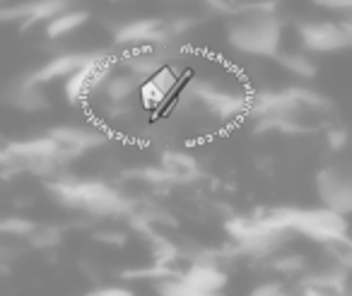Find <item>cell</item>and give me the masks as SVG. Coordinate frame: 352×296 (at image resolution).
Segmentation results:
<instances>
[{
  "label": "cell",
  "instance_id": "obj_1",
  "mask_svg": "<svg viewBox=\"0 0 352 296\" xmlns=\"http://www.w3.org/2000/svg\"><path fill=\"white\" fill-rule=\"evenodd\" d=\"M227 39L239 54L254 58H275L280 54L283 25L270 5H244L232 12Z\"/></svg>",
  "mask_w": 352,
  "mask_h": 296
},
{
  "label": "cell",
  "instance_id": "obj_2",
  "mask_svg": "<svg viewBox=\"0 0 352 296\" xmlns=\"http://www.w3.org/2000/svg\"><path fill=\"white\" fill-rule=\"evenodd\" d=\"M347 214H340L331 207L311 209H287V231H297L318 243H331L347 236Z\"/></svg>",
  "mask_w": 352,
  "mask_h": 296
},
{
  "label": "cell",
  "instance_id": "obj_3",
  "mask_svg": "<svg viewBox=\"0 0 352 296\" xmlns=\"http://www.w3.org/2000/svg\"><path fill=\"white\" fill-rule=\"evenodd\" d=\"M297 34L307 54H338L350 49L352 44V30L347 20H304L297 25Z\"/></svg>",
  "mask_w": 352,
  "mask_h": 296
},
{
  "label": "cell",
  "instance_id": "obj_4",
  "mask_svg": "<svg viewBox=\"0 0 352 296\" xmlns=\"http://www.w3.org/2000/svg\"><path fill=\"white\" fill-rule=\"evenodd\" d=\"M184 296H215L227 286V272L210 258H198L182 275Z\"/></svg>",
  "mask_w": 352,
  "mask_h": 296
},
{
  "label": "cell",
  "instance_id": "obj_5",
  "mask_svg": "<svg viewBox=\"0 0 352 296\" xmlns=\"http://www.w3.org/2000/svg\"><path fill=\"white\" fill-rule=\"evenodd\" d=\"M318 198L326 207L340 214L352 212V181L350 174L340 166H326L316 174Z\"/></svg>",
  "mask_w": 352,
  "mask_h": 296
},
{
  "label": "cell",
  "instance_id": "obj_6",
  "mask_svg": "<svg viewBox=\"0 0 352 296\" xmlns=\"http://www.w3.org/2000/svg\"><path fill=\"white\" fill-rule=\"evenodd\" d=\"M176 32L166 22L147 17V20H128L116 30L113 39L118 46H145V44H164L174 39Z\"/></svg>",
  "mask_w": 352,
  "mask_h": 296
},
{
  "label": "cell",
  "instance_id": "obj_7",
  "mask_svg": "<svg viewBox=\"0 0 352 296\" xmlns=\"http://www.w3.org/2000/svg\"><path fill=\"white\" fill-rule=\"evenodd\" d=\"M3 104L17 109L25 113H39L49 109V97H46L44 84L25 78L15 80L8 89H3Z\"/></svg>",
  "mask_w": 352,
  "mask_h": 296
},
{
  "label": "cell",
  "instance_id": "obj_8",
  "mask_svg": "<svg viewBox=\"0 0 352 296\" xmlns=\"http://www.w3.org/2000/svg\"><path fill=\"white\" fill-rule=\"evenodd\" d=\"M49 135L56 140V145L60 147L63 159L68 157H78L82 152L92 150V147L102 145L104 135L92 128H80V126H56L49 130Z\"/></svg>",
  "mask_w": 352,
  "mask_h": 296
},
{
  "label": "cell",
  "instance_id": "obj_9",
  "mask_svg": "<svg viewBox=\"0 0 352 296\" xmlns=\"http://www.w3.org/2000/svg\"><path fill=\"white\" fill-rule=\"evenodd\" d=\"M104 51H82V54H58L56 58H51L49 63H44L41 68L32 70L27 78L34 80V82L44 84L51 82V80H58V78H68L70 73H75L78 68L87 65L89 60L99 58Z\"/></svg>",
  "mask_w": 352,
  "mask_h": 296
},
{
  "label": "cell",
  "instance_id": "obj_10",
  "mask_svg": "<svg viewBox=\"0 0 352 296\" xmlns=\"http://www.w3.org/2000/svg\"><path fill=\"white\" fill-rule=\"evenodd\" d=\"M140 82L142 80L138 78L135 73H131V70H126V73H113L111 70V73L107 75V80H104L102 92H104V97H109V102L123 104L138 92Z\"/></svg>",
  "mask_w": 352,
  "mask_h": 296
},
{
  "label": "cell",
  "instance_id": "obj_11",
  "mask_svg": "<svg viewBox=\"0 0 352 296\" xmlns=\"http://www.w3.org/2000/svg\"><path fill=\"white\" fill-rule=\"evenodd\" d=\"M89 12L87 10H75V8H65L63 12H58L56 17H51L46 22L44 32L49 39H63V36H70L73 32H78L82 25H87Z\"/></svg>",
  "mask_w": 352,
  "mask_h": 296
},
{
  "label": "cell",
  "instance_id": "obj_12",
  "mask_svg": "<svg viewBox=\"0 0 352 296\" xmlns=\"http://www.w3.org/2000/svg\"><path fill=\"white\" fill-rule=\"evenodd\" d=\"M160 169L164 171L166 179L188 181L198 176V161L191 155H186V152H164Z\"/></svg>",
  "mask_w": 352,
  "mask_h": 296
},
{
  "label": "cell",
  "instance_id": "obj_13",
  "mask_svg": "<svg viewBox=\"0 0 352 296\" xmlns=\"http://www.w3.org/2000/svg\"><path fill=\"white\" fill-rule=\"evenodd\" d=\"M70 3L73 0H34V8H32V17L27 22V27L39 25V22H49L51 17H56L65 8H70Z\"/></svg>",
  "mask_w": 352,
  "mask_h": 296
},
{
  "label": "cell",
  "instance_id": "obj_14",
  "mask_svg": "<svg viewBox=\"0 0 352 296\" xmlns=\"http://www.w3.org/2000/svg\"><path fill=\"white\" fill-rule=\"evenodd\" d=\"M275 58H278L280 63L289 70V73L297 75V78H314V73H316L314 60L307 58V56H302V54H278Z\"/></svg>",
  "mask_w": 352,
  "mask_h": 296
},
{
  "label": "cell",
  "instance_id": "obj_15",
  "mask_svg": "<svg viewBox=\"0 0 352 296\" xmlns=\"http://www.w3.org/2000/svg\"><path fill=\"white\" fill-rule=\"evenodd\" d=\"M150 80L162 89V92L166 94V97H169V94L174 92L176 87H179V80H182V78H179V73H176V70L171 68L169 63H164V65H160V68H157L155 73L150 75Z\"/></svg>",
  "mask_w": 352,
  "mask_h": 296
},
{
  "label": "cell",
  "instance_id": "obj_16",
  "mask_svg": "<svg viewBox=\"0 0 352 296\" xmlns=\"http://www.w3.org/2000/svg\"><path fill=\"white\" fill-rule=\"evenodd\" d=\"M135 94H138V97H140V102L145 104L147 109H160L162 104L166 102V94L162 92V89L157 87V84L152 82L150 78L142 80L140 87H138V92H135Z\"/></svg>",
  "mask_w": 352,
  "mask_h": 296
},
{
  "label": "cell",
  "instance_id": "obj_17",
  "mask_svg": "<svg viewBox=\"0 0 352 296\" xmlns=\"http://www.w3.org/2000/svg\"><path fill=\"white\" fill-rule=\"evenodd\" d=\"M94 296H131L133 291L126 289V286H118V284H109V286H97L92 291Z\"/></svg>",
  "mask_w": 352,
  "mask_h": 296
},
{
  "label": "cell",
  "instance_id": "obj_18",
  "mask_svg": "<svg viewBox=\"0 0 352 296\" xmlns=\"http://www.w3.org/2000/svg\"><path fill=\"white\" fill-rule=\"evenodd\" d=\"M314 3L326 8V10H336V12H347L352 8V0H314Z\"/></svg>",
  "mask_w": 352,
  "mask_h": 296
},
{
  "label": "cell",
  "instance_id": "obj_19",
  "mask_svg": "<svg viewBox=\"0 0 352 296\" xmlns=\"http://www.w3.org/2000/svg\"><path fill=\"white\" fill-rule=\"evenodd\" d=\"M304 265L302 258H294V255H287V258H280V260H275V267L283 272H294L299 270V267Z\"/></svg>",
  "mask_w": 352,
  "mask_h": 296
},
{
  "label": "cell",
  "instance_id": "obj_20",
  "mask_svg": "<svg viewBox=\"0 0 352 296\" xmlns=\"http://www.w3.org/2000/svg\"><path fill=\"white\" fill-rule=\"evenodd\" d=\"M256 296H275V294H283V284L278 282H268V284H261L254 289Z\"/></svg>",
  "mask_w": 352,
  "mask_h": 296
},
{
  "label": "cell",
  "instance_id": "obj_21",
  "mask_svg": "<svg viewBox=\"0 0 352 296\" xmlns=\"http://www.w3.org/2000/svg\"><path fill=\"white\" fill-rule=\"evenodd\" d=\"M345 140H347L345 130H331L328 133V145H331L333 150H340V147L345 145Z\"/></svg>",
  "mask_w": 352,
  "mask_h": 296
},
{
  "label": "cell",
  "instance_id": "obj_22",
  "mask_svg": "<svg viewBox=\"0 0 352 296\" xmlns=\"http://www.w3.org/2000/svg\"><path fill=\"white\" fill-rule=\"evenodd\" d=\"M169 3H184V0H169Z\"/></svg>",
  "mask_w": 352,
  "mask_h": 296
},
{
  "label": "cell",
  "instance_id": "obj_23",
  "mask_svg": "<svg viewBox=\"0 0 352 296\" xmlns=\"http://www.w3.org/2000/svg\"><path fill=\"white\" fill-rule=\"evenodd\" d=\"M0 3H6V0H0Z\"/></svg>",
  "mask_w": 352,
  "mask_h": 296
}]
</instances>
